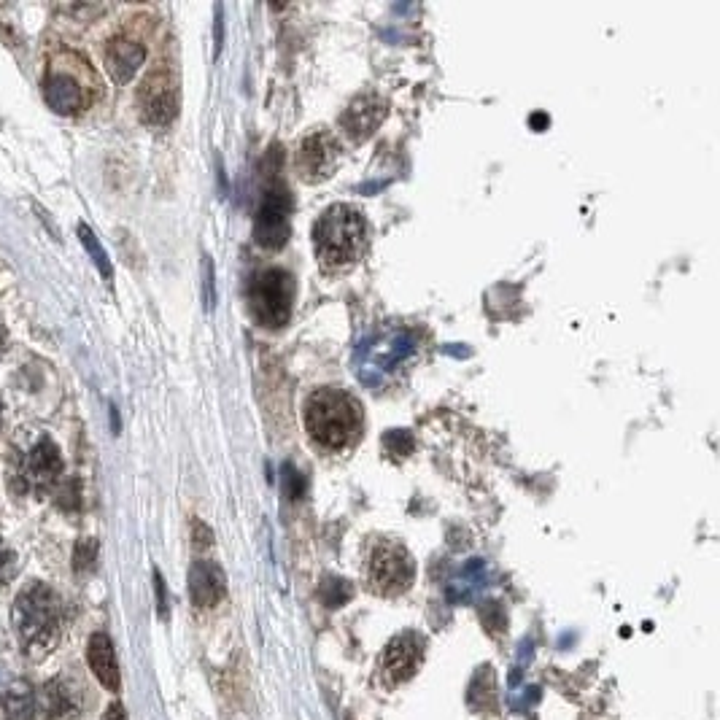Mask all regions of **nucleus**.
Instances as JSON below:
<instances>
[{"label":"nucleus","mask_w":720,"mask_h":720,"mask_svg":"<svg viewBox=\"0 0 720 720\" xmlns=\"http://www.w3.org/2000/svg\"><path fill=\"white\" fill-rule=\"evenodd\" d=\"M95 564H98V540L81 537L76 548H73V569L76 572H89V569H95Z\"/></svg>","instance_id":"20"},{"label":"nucleus","mask_w":720,"mask_h":720,"mask_svg":"<svg viewBox=\"0 0 720 720\" xmlns=\"http://www.w3.org/2000/svg\"><path fill=\"white\" fill-rule=\"evenodd\" d=\"M138 111L146 125L168 127L178 114V84L168 68H154L138 87Z\"/></svg>","instance_id":"8"},{"label":"nucleus","mask_w":720,"mask_h":720,"mask_svg":"<svg viewBox=\"0 0 720 720\" xmlns=\"http://www.w3.org/2000/svg\"><path fill=\"white\" fill-rule=\"evenodd\" d=\"M367 243L365 214L348 203L329 205L313 227V246L324 270H343L362 257Z\"/></svg>","instance_id":"3"},{"label":"nucleus","mask_w":720,"mask_h":720,"mask_svg":"<svg viewBox=\"0 0 720 720\" xmlns=\"http://www.w3.org/2000/svg\"><path fill=\"white\" fill-rule=\"evenodd\" d=\"M79 240H81V246H84V251L89 254V259H92L95 267L100 270V276L106 278V281H111V278H114V267H111V259H108L106 249L100 246L98 235L92 232V227H87V224H79Z\"/></svg>","instance_id":"18"},{"label":"nucleus","mask_w":720,"mask_h":720,"mask_svg":"<svg viewBox=\"0 0 720 720\" xmlns=\"http://www.w3.org/2000/svg\"><path fill=\"white\" fill-rule=\"evenodd\" d=\"M192 543H195V548H211L214 545V534L203 521H192Z\"/></svg>","instance_id":"24"},{"label":"nucleus","mask_w":720,"mask_h":720,"mask_svg":"<svg viewBox=\"0 0 720 720\" xmlns=\"http://www.w3.org/2000/svg\"><path fill=\"white\" fill-rule=\"evenodd\" d=\"M154 588H157V610L162 618H168V596H165V580L160 572H154Z\"/></svg>","instance_id":"27"},{"label":"nucleus","mask_w":720,"mask_h":720,"mask_svg":"<svg viewBox=\"0 0 720 720\" xmlns=\"http://www.w3.org/2000/svg\"><path fill=\"white\" fill-rule=\"evenodd\" d=\"M44 100L54 114L76 116L87 106V95L76 76L65 71H49L44 79Z\"/></svg>","instance_id":"13"},{"label":"nucleus","mask_w":720,"mask_h":720,"mask_svg":"<svg viewBox=\"0 0 720 720\" xmlns=\"http://www.w3.org/2000/svg\"><path fill=\"white\" fill-rule=\"evenodd\" d=\"M319 594L327 607H340L351 599V586L343 578H324Z\"/></svg>","instance_id":"19"},{"label":"nucleus","mask_w":720,"mask_h":720,"mask_svg":"<svg viewBox=\"0 0 720 720\" xmlns=\"http://www.w3.org/2000/svg\"><path fill=\"white\" fill-rule=\"evenodd\" d=\"M57 502H60L63 510H76V507L81 505L79 480H68L63 489H60V494H57Z\"/></svg>","instance_id":"23"},{"label":"nucleus","mask_w":720,"mask_h":720,"mask_svg":"<svg viewBox=\"0 0 720 720\" xmlns=\"http://www.w3.org/2000/svg\"><path fill=\"white\" fill-rule=\"evenodd\" d=\"M418 348L416 332L410 329H386L381 335H375L370 343H362L359 348V378L370 386H378L383 378L389 375L402 365L408 362L413 351Z\"/></svg>","instance_id":"5"},{"label":"nucleus","mask_w":720,"mask_h":720,"mask_svg":"<svg viewBox=\"0 0 720 720\" xmlns=\"http://www.w3.org/2000/svg\"><path fill=\"white\" fill-rule=\"evenodd\" d=\"M38 712L49 720H79L84 712V694L68 677H54L36 694Z\"/></svg>","instance_id":"12"},{"label":"nucleus","mask_w":720,"mask_h":720,"mask_svg":"<svg viewBox=\"0 0 720 720\" xmlns=\"http://www.w3.org/2000/svg\"><path fill=\"white\" fill-rule=\"evenodd\" d=\"M63 472V454H60V448H57L49 437H44V440L27 454L25 480L30 486H36V489H52L54 483H60Z\"/></svg>","instance_id":"15"},{"label":"nucleus","mask_w":720,"mask_h":720,"mask_svg":"<svg viewBox=\"0 0 720 720\" xmlns=\"http://www.w3.org/2000/svg\"><path fill=\"white\" fill-rule=\"evenodd\" d=\"M227 594V578L224 569L216 561L200 559L189 569V596L200 610H211Z\"/></svg>","instance_id":"14"},{"label":"nucleus","mask_w":720,"mask_h":720,"mask_svg":"<svg viewBox=\"0 0 720 720\" xmlns=\"http://www.w3.org/2000/svg\"><path fill=\"white\" fill-rule=\"evenodd\" d=\"M362 405L343 389H316L305 400V429L327 451H343L362 435Z\"/></svg>","instance_id":"2"},{"label":"nucleus","mask_w":720,"mask_h":720,"mask_svg":"<svg viewBox=\"0 0 720 720\" xmlns=\"http://www.w3.org/2000/svg\"><path fill=\"white\" fill-rule=\"evenodd\" d=\"M87 661H89V669H92V675L100 680V685L116 694L119 685H122V680H119V664H116L114 642H111L108 634L95 632L89 637Z\"/></svg>","instance_id":"17"},{"label":"nucleus","mask_w":720,"mask_h":720,"mask_svg":"<svg viewBox=\"0 0 720 720\" xmlns=\"http://www.w3.org/2000/svg\"><path fill=\"white\" fill-rule=\"evenodd\" d=\"M11 575H14V553L0 540V583H6Z\"/></svg>","instance_id":"26"},{"label":"nucleus","mask_w":720,"mask_h":720,"mask_svg":"<svg viewBox=\"0 0 720 720\" xmlns=\"http://www.w3.org/2000/svg\"><path fill=\"white\" fill-rule=\"evenodd\" d=\"M383 445H386V451L389 454H410L413 451V435H410L408 429H392L389 435L383 437Z\"/></svg>","instance_id":"21"},{"label":"nucleus","mask_w":720,"mask_h":720,"mask_svg":"<svg viewBox=\"0 0 720 720\" xmlns=\"http://www.w3.org/2000/svg\"><path fill=\"white\" fill-rule=\"evenodd\" d=\"M284 475H286V494L292 499H300V494H303V480H300V475L294 472L292 464H284Z\"/></svg>","instance_id":"25"},{"label":"nucleus","mask_w":720,"mask_h":720,"mask_svg":"<svg viewBox=\"0 0 720 720\" xmlns=\"http://www.w3.org/2000/svg\"><path fill=\"white\" fill-rule=\"evenodd\" d=\"M214 33H216V44H214V57H219L222 54V44H224V19H222V6H216V27H214Z\"/></svg>","instance_id":"28"},{"label":"nucleus","mask_w":720,"mask_h":720,"mask_svg":"<svg viewBox=\"0 0 720 720\" xmlns=\"http://www.w3.org/2000/svg\"><path fill=\"white\" fill-rule=\"evenodd\" d=\"M249 311L257 324L267 329H281L292 319L294 278L284 267H265L249 278Z\"/></svg>","instance_id":"4"},{"label":"nucleus","mask_w":720,"mask_h":720,"mask_svg":"<svg viewBox=\"0 0 720 720\" xmlns=\"http://www.w3.org/2000/svg\"><path fill=\"white\" fill-rule=\"evenodd\" d=\"M6 348H9V332H6V324L0 319V356L6 354Z\"/></svg>","instance_id":"30"},{"label":"nucleus","mask_w":720,"mask_h":720,"mask_svg":"<svg viewBox=\"0 0 720 720\" xmlns=\"http://www.w3.org/2000/svg\"><path fill=\"white\" fill-rule=\"evenodd\" d=\"M14 632L30 658H44L63 634V602L46 583H30L11 607Z\"/></svg>","instance_id":"1"},{"label":"nucleus","mask_w":720,"mask_h":720,"mask_svg":"<svg viewBox=\"0 0 720 720\" xmlns=\"http://www.w3.org/2000/svg\"><path fill=\"white\" fill-rule=\"evenodd\" d=\"M103 720H127L125 707H122V704H119V702L111 704V707H108V710H106V718H103Z\"/></svg>","instance_id":"29"},{"label":"nucleus","mask_w":720,"mask_h":720,"mask_svg":"<svg viewBox=\"0 0 720 720\" xmlns=\"http://www.w3.org/2000/svg\"><path fill=\"white\" fill-rule=\"evenodd\" d=\"M338 162V141H335L327 130H316V133L305 135L300 146H297L294 168H297V173H300L305 184H321V181H327L329 176H335Z\"/></svg>","instance_id":"9"},{"label":"nucleus","mask_w":720,"mask_h":720,"mask_svg":"<svg viewBox=\"0 0 720 720\" xmlns=\"http://www.w3.org/2000/svg\"><path fill=\"white\" fill-rule=\"evenodd\" d=\"M289 235H292V192L284 184V178L273 173L259 197L254 238L262 249L278 251L284 249Z\"/></svg>","instance_id":"6"},{"label":"nucleus","mask_w":720,"mask_h":720,"mask_svg":"<svg viewBox=\"0 0 720 720\" xmlns=\"http://www.w3.org/2000/svg\"><path fill=\"white\" fill-rule=\"evenodd\" d=\"M416 578V561L402 543L381 540L373 545L370 559H367V583L375 594L397 596L405 594Z\"/></svg>","instance_id":"7"},{"label":"nucleus","mask_w":720,"mask_h":720,"mask_svg":"<svg viewBox=\"0 0 720 720\" xmlns=\"http://www.w3.org/2000/svg\"><path fill=\"white\" fill-rule=\"evenodd\" d=\"M203 270H205V278H203L205 308H208V311H214V305H216V281H214V262H211V257H203Z\"/></svg>","instance_id":"22"},{"label":"nucleus","mask_w":720,"mask_h":720,"mask_svg":"<svg viewBox=\"0 0 720 720\" xmlns=\"http://www.w3.org/2000/svg\"><path fill=\"white\" fill-rule=\"evenodd\" d=\"M386 114H389V103L378 92H362L340 114V130L351 143H365L383 125Z\"/></svg>","instance_id":"10"},{"label":"nucleus","mask_w":720,"mask_h":720,"mask_svg":"<svg viewBox=\"0 0 720 720\" xmlns=\"http://www.w3.org/2000/svg\"><path fill=\"white\" fill-rule=\"evenodd\" d=\"M106 68L116 84H130L146 60V46L127 36H116L106 46Z\"/></svg>","instance_id":"16"},{"label":"nucleus","mask_w":720,"mask_h":720,"mask_svg":"<svg viewBox=\"0 0 720 720\" xmlns=\"http://www.w3.org/2000/svg\"><path fill=\"white\" fill-rule=\"evenodd\" d=\"M421 658H424V642L416 632H402L397 634L386 650H383L381 667L383 675L392 685L405 683L410 677L416 675L418 667H421Z\"/></svg>","instance_id":"11"}]
</instances>
